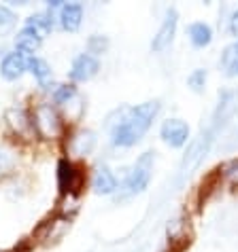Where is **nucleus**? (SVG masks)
<instances>
[{
  "instance_id": "1",
  "label": "nucleus",
  "mask_w": 238,
  "mask_h": 252,
  "mask_svg": "<svg viewBox=\"0 0 238 252\" xmlns=\"http://www.w3.org/2000/svg\"><path fill=\"white\" fill-rule=\"evenodd\" d=\"M159 113V102L149 100L138 106H125L117 110V121L111 123V142L121 149H130L136 142H141V138L147 134V129L151 127L153 119Z\"/></svg>"
},
{
  "instance_id": "2",
  "label": "nucleus",
  "mask_w": 238,
  "mask_h": 252,
  "mask_svg": "<svg viewBox=\"0 0 238 252\" xmlns=\"http://www.w3.org/2000/svg\"><path fill=\"white\" fill-rule=\"evenodd\" d=\"M151 176H153V153H143L138 161L132 167V172L128 174V178H125L123 183V189L128 191L130 195H138L143 193L147 187L151 183Z\"/></svg>"
},
{
  "instance_id": "3",
  "label": "nucleus",
  "mask_w": 238,
  "mask_h": 252,
  "mask_svg": "<svg viewBox=\"0 0 238 252\" xmlns=\"http://www.w3.org/2000/svg\"><path fill=\"white\" fill-rule=\"evenodd\" d=\"M34 127L40 131V136L55 138L62 129V119L58 115V110L47 102L39 104L37 110H34Z\"/></svg>"
},
{
  "instance_id": "4",
  "label": "nucleus",
  "mask_w": 238,
  "mask_h": 252,
  "mask_svg": "<svg viewBox=\"0 0 238 252\" xmlns=\"http://www.w3.org/2000/svg\"><path fill=\"white\" fill-rule=\"evenodd\" d=\"M159 138L172 149H181L190 140V125L183 119H166L159 127Z\"/></svg>"
},
{
  "instance_id": "5",
  "label": "nucleus",
  "mask_w": 238,
  "mask_h": 252,
  "mask_svg": "<svg viewBox=\"0 0 238 252\" xmlns=\"http://www.w3.org/2000/svg\"><path fill=\"white\" fill-rule=\"evenodd\" d=\"M177 24H179V13H177V9H168L164 19H162V26H159L158 34L151 40V49H153V51L159 53V51H164V49L172 43L174 32H177Z\"/></svg>"
},
{
  "instance_id": "6",
  "label": "nucleus",
  "mask_w": 238,
  "mask_h": 252,
  "mask_svg": "<svg viewBox=\"0 0 238 252\" xmlns=\"http://www.w3.org/2000/svg\"><path fill=\"white\" fill-rule=\"evenodd\" d=\"M100 70V62H98L96 55L92 53H79L77 58L73 60V66H71V79L75 83H85L89 79H94Z\"/></svg>"
},
{
  "instance_id": "7",
  "label": "nucleus",
  "mask_w": 238,
  "mask_h": 252,
  "mask_svg": "<svg viewBox=\"0 0 238 252\" xmlns=\"http://www.w3.org/2000/svg\"><path fill=\"white\" fill-rule=\"evenodd\" d=\"M28 70V55L22 51L6 53L2 62H0V74L4 81H17L22 79L24 72Z\"/></svg>"
},
{
  "instance_id": "8",
  "label": "nucleus",
  "mask_w": 238,
  "mask_h": 252,
  "mask_svg": "<svg viewBox=\"0 0 238 252\" xmlns=\"http://www.w3.org/2000/svg\"><path fill=\"white\" fill-rule=\"evenodd\" d=\"M117 176L113 172L109 170L107 165H102V167H98L96 174H94V178H92V189H94V193L96 195H113L117 191Z\"/></svg>"
},
{
  "instance_id": "9",
  "label": "nucleus",
  "mask_w": 238,
  "mask_h": 252,
  "mask_svg": "<svg viewBox=\"0 0 238 252\" xmlns=\"http://www.w3.org/2000/svg\"><path fill=\"white\" fill-rule=\"evenodd\" d=\"M83 19V4L79 2H68L60 9V26L66 32H77L81 28Z\"/></svg>"
},
{
  "instance_id": "10",
  "label": "nucleus",
  "mask_w": 238,
  "mask_h": 252,
  "mask_svg": "<svg viewBox=\"0 0 238 252\" xmlns=\"http://www.w3.org/2000/svg\"><path fill=\"white\" fill-rule=\"evenodd\" d=\"M187 36L196 49H204L213 43V28L204 22H194L187 26Z\"/></svg>"
},
{
  "instance_id": "11",
  "label": "nucleus",
  "mask_w": 238,
  "mask_h": 252,
  "mask_svg": "<svg viewBox=\"0 0 238 252\" xmlns=\"http://www.w3.org/2000/svg\"><path fill=\"white\" fill-rule=\"evenodd\" d=\"M40 43H43V38L26 26L17 32V36H15V47H17V51H22V53H34L40 47Z\"/></svg>"
},
{
  "instance_id": "12",
  "label": "nucleus",
  "mask_w": 238,
  "mask_h": 252,
  "mask_svg": "<svg viewBox=\"0 0 238 252\" xmlns=\"http://www.w3.org/2000/svg\"><path fill=\"white\" fill-rule=\"evenodd\" d=\"M26 28L34 30L43 38L47 34H51V30H53V15L51 13H34V15L26 19Z\"/></svg>"
},
{
  "instance_id": "13",
  "label": "nucleus",
  "mask_w": 238,
  "mask_h": 252,
  "mask_svg": "<svg viewBox=\"0 0 238 252\" xmlns=\"http://www.w3.org/2000/svg\"><path fill=\"white\" fill-rule=\"evenodd\" d=\"M219 68L226 76H238V43H232L223 49L219 58Z\"/></svg>"
},
{
  "instance_id": "14",
  "label": "nucleus",
  "mask_w": 238,
  "mask_h": 252,
  "mask_svg": "<svg viewBox=\"0 0 238 252\" xmlns=\"http://www.w3.org/2000/svg\"><path fill=\"white\" fill-rule=\"evenodd\" d=\"M28 70L34 74V79L39 81L40 87H47L49 81H51V68H49V64L43 60V58H28Z\"/></svg>"
},
{
  "instance_id": "15",
  "label": "nucleus",
  "mask_w": 238,
  "mask_h": 252,
  "mask_svg": "<svg viewBox=\"0 0 238 252\" xmlns=\"http://www.w3.org/2000/svg\"><path fill=\"white\" fill-rule=\"evenodd\" d=\"M77 183V170L68 159H62L58 163V185L62 191H73Z\"/></svg>"
},
{
  "instance_id": "16",
  "label": "nucleus",
  "mask_w": 238,
  "mask_h": 252,
  "mask_svg": "<svg viewBox=\"0 0 238 252\" xmlns=\"http://www.w3.org/2000/svg\"><path fill=\"white\" fill-rule=\"evenodd\" d=\"M6 117H9L11 127L19 131V134H26V131H30L34 127V121H30V117H28L26 110H22V108H11L9 113H6Z\"/></svg>"
},
{
  "instance_id": "17",
  "label": "nucleus",
  "mask_w": 238,
  "mask_h": 252,
  "mask_svg": "<svg viewBox=\"0 0 238 252\" xmlns=\"http://www.w3.org/2000/svg\"><path fill=\"white\" fill-rule=\"evenodd\" d=\"M94 144H96V136H94V131H89V129H83L79 131L75 138H73V151L77 153V155H87L89 151L94 149Z\"/></svg>"
},
{
  "instance_id": "18",
  "label": "nucleus",
  "mask_w": 238,
  "mask_h": 252,
  "mask_svg": "<svg viewBox=\"0 0 238 252\" xmlns=\"http://www.w3.org/2000/svg\"><path fill=\"white\" fill-rule=\"evenodd\" d=\"M15 26H17V15L9 9V6L0 4V38L6 36V34H11L15 30Z\"/></svg>"
},
{
  "instance_id": "19",
  "label": "nucleus",
  "mask_w": 238,
  "mask_h": 252,
  "mask_svg": "<svg viewBox=\"0 0 238 252\" xmlns=\"http://www.w3.org/2000/svg\"><path fill=\"white\" fill-rule=\"evenodd\" d=\"M206 70L204 68H196L194 72L187 76V87L192 89V92L196 94H200V92H204V85H206Z\"/></svg>"
},
{
  "instance_id": "20",
  "label": "nucleus",
  "mask_w": 238,
  "mask_h": 252,
  "mask_svg": "<svg viewBox=\"0 0 238 252\" xmlns=\"http://www.w3.org/2000/svg\"><path fill=\"white\" fill-rule=\"evenodd\" d=\"M73 97H77V87L75 85H60L53 92V102L55 104H71Z\"/></svg>"
},
{
  "instance_id": "21",
  "label": "nucleus",
  "mask_w": 238,
  "mask_h": 252,
  "mask_svg": "<svg viewBox=\"0 0 238 252\" xmlns=\"http://www.w3.org/2000/svg\"><path fill=\"white\" fill-rule=\"evenodd\" d=\"M107 47H109V40L107 38L92 36V38H89V43H87V49H89L87 53H104V51H107Z\"/></svg>"
},
{
  "instance_id": "22",
  "label": "nucleus",
  "mask_w": 238,
  "mask_h": 252,
  "mask_svg": "<svg viewBox=\"0 0 238 252\" xmlns=\"http://www.w3.org/2000/svg\"><path fill=\"white\" fill-rule=\"evenodd\" d=\"M223 172H226V176H230L234 180V183H238V159H232L230 163L223 167Z\"/></svg>"
},
{
  "instance_id": "23",
  "label": "nucleus",
  "mask_w": 238,
  "mask_h": 252,
  "mask_svg": "<svg viewBox=\"0 0 238 252\" xmlns=\"http://www.w3.org/2000/svg\"><path fill=\"white\" fill-rule=\"evenodd\" d=\"M228 30H230V34L238 40V9L230 15V22H228Z\"/></svg>"
},
{
  "instance_id": "24",
  "label": "nucleus",
  "mask_w": 238,
  "mask_h": 252,
  "mask_svg": "<svg viewBox=\"0 0 238 252\" xmlns=\"http://www.w3.org/2000/svg\"><path fill=\"white\" fill-rule=\"evenodd\" d=\"M11 163H13V159L6 155L4 151H0V172H4L6 167H11Z\"/></svg>"
}]
</instances>
